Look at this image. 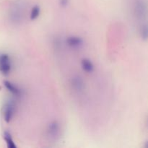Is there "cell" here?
I'll use <instances>...</instances> for the list:
<instances>
[{
	"mask_svg": "<svg viewBox=\"0 0 148 148\" xmlns=\"http://www.w3.org/2000/svg\"><path fill=\"white\" fill-rule=\"evenodd\" d=\"M25 4L23 0H16L14 1L9 10V20L12 24L19 25L24 19Z\"/></svg>",
	"mask_w": 148,
	"mask_h": 148,
	"instance_id": "6da1fadb",
	"label": "cell"
},
{
	"mask_svg": "<svg viewBox=\"0 0 148 148\" xmlns=\"http://www.w3.org/2000/svg\"><path fill=\"white\" fill-rule=\"evenodd\" d=\"M17 111V103L14 98H10L4 102L2 107V116L6 123H10Z\"/></svg>",
	"mask_w": 148,
	"mask_h": 148,
	"instance_id": "7a4b0ae2",
	"label": "cell"
},
{
	"mask_svg": "<svg viewBox=\"0 0 148 148\" xmlns=\"http://www.w3.org/2000/svg\"><path fill=\"white\" fill-rule=\"evenodd\" d=\"M134 14L138 20L146 21L147 15V5L146 0H134Z\"/></svg>",
	"mask_w": 148,
	"mask_h": 148,
	"instance_id": "3957f363",
	"label": "cell"
},
{
	"mask_svg": "<svg viewBox=\"0 0 148 148\" xmlns=\"http://www.w3.org/2000/svg\"><path fill=\"white\" fill-rule=\"evenodd\" d=\"M12 69V62L10 55L7 53L0 52V73L8 76Z\"/></svg>",
	"mask_w": 148,
	"mask_h": 148,
	"instance_id": "277c9868",
	"label": "cell"
},
{
	"mask_svg": "<svg viewBox=\"0 0 148 148\" xmlns=\"http://www.w3.org/2000/svg\"><path fill=\"white\" fill-rule=\"evenodd\" d=\"M70 86L75 92L81 93L85 91L86 88L85 82L83 78L78 75H75L70 79Z\"/></svg>",
	"mask_w": 148,
	"mask_h": 148,
	"instance_id": "5b68a950",
	"label": "cell"
},
{
	"mask_svg": "<svg viewBox=\"0 0 148 148\" xmlns=\"http://www.w3.org/2000/svg\"><path fill=\"white\" fill-rule=\"evenodd\" d=\"M4 86L7 91L15 98H20L23 95V90L16 84L9 80H4Z\"/></svg>",
	"mask_w": 148,
	"mask_h": 148,
	"instance_id": "8992f818",
	"label": "cell"
},
{
	"mask_svg": "<svg viewBox=\"0 0 148 148\" xmlns=\"http://www.w3.org/2000/svg\"><path fill=\"white\" fill-rule=\"evenodd\" d=\"M46 132H47V135L53 140L59 137L61 133V126L59 121L56 120L51 121L47 126Z\"/></svg>",
	"mask_w": 148,
	"mask_h": 148,
	"instance_id": "52a82bcc",
	"label": "cell"
},
{
	"mask_svg": "<svg viewBox=\"0 0 148 148\" xmlns=\"http://www.w3.org/2000/svg\"><path fill=\"white\" fill-rule=\"evenodd\" d=\"M65 43L72 49H79L84 46V40L77 36H69L65 40Z\"/></svg>",
	"mask_w": 148,
	"mask_h": 148,
	"instance_id": "ba28073f",
	"label": "cell"
},
{
	"mask_svg": "<svg viewBox=\"0 0 148 148\" xmlns=\"http://www.w3.org/2000/svg\"><path fill=\"white\" fill-rule=\"evenodd\" d=\"M80 66L82 70L88 74H91L95 70V66L92 61L88 58H83L80 61Z\"/></svg>",
	"mask_w": 148,
	"mask_h": 148,
	"instance_id": "9c48e42d",
	"label": "cell"
},
{
	"mask_svg": "<svg viewBox=\"0 0 148 148\" xmlns=\"http://www.w3.org/2000/svg\"><path fill=\"white\" fill-rule=\"evenodd\" d=\"M3 138H4V141H5L7 147L17 148V145H16L15 142H14L11 133L7 131H5L4 132V134H3Z\"/></svg>",
	"mask_w": 148,
	"mask_h": 148,
	"instance_id": "30bf717a",
	"label": "cell"
},
{
	"mask_svg": "<svg viewBox=\"0 0 148 148\" xmlns=\"http://www.w3.org/2000/svg\"><path fill=\"white\" fill-rule=\"evenodd\" d=\"M40 11H41V10H40V6L38 5V4L33 6L31 8V10H30V14H29L30 20H32V21L37 20L39 17V16H40Z\"/></svg>",
	"mask_w": 148,
	"mask_h": 148,
	"instance_id": "8fae6325",
	"label": "cell"
},
{
	"mask_svg": "<svg viewBox=\"0 0 148 148\" xmlns=\"http://www.w3.org/2000/svg\"><path fill=\"white\" fill-rule=\"evenodd\" d=\"M140 36L143 40L146 41L148 38V29L147 22L145 21L144 23H142L140 27Z\"/></svg>",
	"mask_w": 148,
	"mask_h": 148,
	"instance_id": "7c38bea8",
	"label": "cell"
},
{
	"mask_svg": "<svg viewBox=\"0 0 148 148\" xmlns=\"http://www.w3.org/2000/svg\"><path fill=\"white\" fill-rule=\"evenodd\" d=\"M59 5L62 7H66L70 3V0H59Z\"/></svg>",
	"mask_w": 148,
	"mask_h": 148,
	"instance_id": "4fadbf2b",
	"label": "cell"
}]
</instances>
